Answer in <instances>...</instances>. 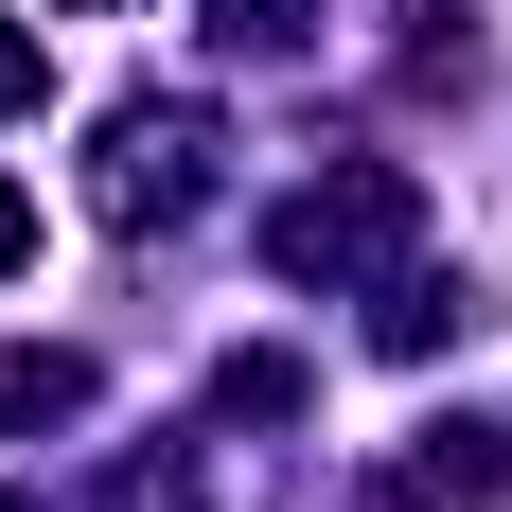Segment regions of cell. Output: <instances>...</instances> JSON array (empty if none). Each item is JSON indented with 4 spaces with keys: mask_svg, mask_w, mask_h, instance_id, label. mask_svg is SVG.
Returning <instances> with one entry per match:
<instances>
[{
    "mask_svg": "<svg viewBox=\"0 0 512 512\" xmlns=\"http://www.w3.org/2000/svg\"><path fill=\"white\" fill-rule=\"evenodd\" d=\"M407 177H389V159H371V177H318V195H283V265H301V283H336V265H371V248H407Z\"/></svg>",
    "mask_w": 512,
    "mask_h": 512,
    "instance_id": "obj_1",
    "label": "cell"
},
{
    "mask_svg": "<svg viewBox=\"0 0 512 512\" xmlns=\"http://www.w3.org/2000/svg\"><path fill=\"white\" fill-rule=\"evenodd\" d=\"M177 195H195V124H159V106H124V124H106V212H124V230H159Z\"/></svg>",
    "mask_w": 512,
    "mask_h": 512,
    "instance_id": "obj_2",
    "label": "cell"
},
{
    "mask_svg": "<svg viewBox=\"0 0 512 512\" xmlns=\"http://www.w3.org/2000/svg\"><path fill=\"white\" fill-rule=\"evenodd\" d=\"M106 512H195V460H124V477H106Z\"/></svg>",
    "mask_w": 512,
    "mask_h": 512,
    "instance_id": "obj_3",
    "label": "cell"
},
{
    "mask_svg": "<svg viewBox=\"0 0 512 512\" xmlns=\"http://www.w3.org/2000/svg\"><path fill=\"white\" fill-rule=\"evenodd\" d=\"M36 89H53V53L18 36V18H0V124H18V106H36Z\"/></svg>",
    "mask_w": 512,
    "mask_h": 512,
    "instance_id": "obj_4",
    "label": "cell"
},
{
    "mask_svg": "<svg viewBox=\"0 0 512 512\" xmlns=\"http://www.w3.org/2000/svg\"><path fill=\"white\" fill-rule=\"evenodd\" d=\"M212 36H301V0H212Z\"/></svg>",
    "mask_w": 512,
    "mask_h": 512,
    "instance_id": "obj_5",
    "label": "cell"
},
{
    "mask_svg": "<svg viewBox=\"0 0 512 512\" xmlns=\"http://www.w3.org/2000/svg\"><path fill=\"white\" fill-rule=\"evenodd\" d=\"M0 265H36V195H0Z\"/></svg>",
    "mask_w": 512,
    "mask_h": 512,
    "instance_id": "obj_6",
    "label": "cell"
},
{
    "mask_svg": "<svg viewBox=\"0 0 512 512\" xmlns=\"http://www.w3.org/2000/svg\"><path fill=\"white\" fill-rule=\"evenodd\" d=\"M0 512H18V495H0Z\"/></svg>",
    "mask_w": 512,
    "mask_h": 512,
    "instance_id": "obj_7",
    "label": "cell"
}]
</instances>
